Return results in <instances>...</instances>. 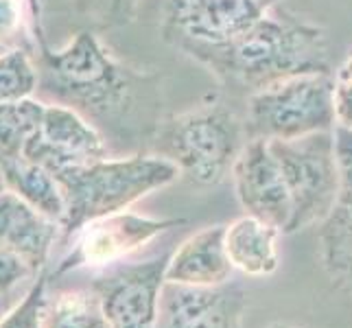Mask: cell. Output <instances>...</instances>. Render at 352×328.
<instances>
[{
  "label": "cell",
  "mask_w": 352,
  "mask_h": 328,
  "mask_svg": "<svg viewBox=\"0 0 352 328\" xmlns=\"http://www.w3.org/2000/svg\"><path fill=\"white\" fill-rule=\"evenodd\" d=\"M42 101L77 109L88 120L142 125L151 136L160 125V86L155 75L123 66L92 31H79L64 48H35Z\"/></svg>",
  "instance_id": "1"
},
{
  "label": "cell",
  "mask_w": 352,
  "mask_h": 328,
  "mask_svg": "<svg viewBox=\"0 0 352 328\" xmlns=\"http://www.w3.org/2000/svg\"><path fill=\"white\" fill-rule=\"evenodd\" d=\"M276 7L232 42L190 44L182 51L204 64L223 86L248 94L296 75H333L326 31Z\"/></svg>",
  "instance_id": "2"
},
{
  "label": "cell",
  "mask_w": 352,
  "mask_h": 328,
  "mask_svg": "<svg viewBox=\"0 0 352 328\" xmlns=\"http://www.w3.org/2000/svg\"><path fill=\"white\" fill-rule=\"evenodd\" d=\"M55 177L64 190L66 217L64 237H72L81 226L94 219L125 212L131 204L160 190L179 177L173 162L157 153H133L127 157L103 160L57 171Z\"/></svg>",
  "instance_id": "3"
},
{
  "label": "cell",
  "mask_w": 352,
  "mask_h": 328,
  "mask_svg": "<svg viewBox=\"0 0 352 328\" xmlns=\"http://www.w3.org/2000/svg\"><path fill=\"white\" fill-rule=\"evenodd\" d=\"M245 142V123L219 96L162 118L151 136L153 153L173 162L179 175L197 186L223 182Z\"/></svg>",
  "instance_id": "4"
},
{
  "label": "cell",
  "mask_w": 352,
  "mask_h": 328,
  "mask_svg": "<svg viewBox=\"0 0 352 328\" xmlns=\"http://www.w3.org/2000/svg\"><path fill=\"white\" fill-rule=\"evenodd\" d=\"M335 77L311 72L272 83L250 94L245 109L248 140H294L335 129Z\"/></svg>",
  "instance_id": "5"
},
{
  "label": "cell",
  "mask_w": 352,
  "mask_h": 328,
  "mask_svg": "<svg viewBox=\"0 0 352 328\" xmlns=\"http://www.w3.org/2000/svg\"><path fill=\"white\" fill-rule=\"evenodd\" d=\"M270 147L291 197V223L287 234L322 223L335 208L342 184L335 129L294 140H270Z\"/></svg>",
  "instance_id": "6"
},
{
  "label": "cell",
  "mask_w": 352,
  "mask_h": 328,
  "mask_svg": "<svg viewBox=\"0 0 352 328\" xmlns=\"http://www.w3.org/2000/svg\"><path fill=\"white\" fill-rule=\"evenodd\" d=\"M184 223V219H151L133 212H116L94 219L70 237L72 243L66 256L57 263L53 276L48 278H64L79 270H103L125 261L142 245Z\"/></svg>",
  "instance_id": "7"
},
{
  "label": "cell",
  "mask_w": 352,
  "mask_h": 328,
  "mask_svg": "<svg viewBox=\"0 0 352 328\" xmlns=\"http://www.w3.org/2000/svg\"><path fill=\"white\" fill-rule=\"evenodd\" d=\"M171 254L149 261H118L94 270L90 289L96 291L110 328H155L157 300Z\"/></svg>",
  "instance_id": "8"
},
{
  "label": "cell",
  "mask_w": 352,
  "mask_h": 328,
  "mask_svg": "<svg viewBox=\"0 0 352 328\" xmlns=\"http://www.w3.org/2000/svg\"><path fill=\"white\" fill-rule=\"evenodd\" d=\"M280 0H168L162 33L177 48L228 44L248 33Z\"/></svg>",
  "instance_id": "9"
},
{
  "label": "cell",
  "mask_w": 352,
  "mask_h": 328,
  "mask_svg": "<svg viewBox=\"0 0 352 328\" xmlns=\"http://www.w3.org/2000/svg\"><path fill=\"white\" fill-rule=\"evenodd\" d=\"M22 155L57 173L103 160L107 144L103 133L77 109L44 101Z\"/></svg>",
  "instance_id": "10"
},
{
  "label": "cell",
  "mask_w": 352,
  "mask_h": 328,
  "mask_svg": "<svg viewBox=\"0 0 352 328\" xmlns=\"http://www.w3.org/2000/svg\"><path fill=\"white\" fill-rule=\"evenodd\" d=\"M248 300L236 285L192 287L164 281L155 328H243Z\"/></svg>",
  "instance_id": "11"
},
{
  "label": "cell",
  "mask_w": 352,
  "mask_h": 328,
  "mask_svg": "<svg viewBox=\"0 0 352 328\" xmlns=\"http://www.w3.org/2000/svg\"><path fill=\"white\" fill-rule=\"evenodd\" d=\"M232 179L245 215L272 223L287 234L291 223V197L270 140L252 138L245 142L232 166Z\"/></svg>",
  "instance_id": "12"
},
{
  "label": "cell",
  "mask_w": 352,
  "mask_h": 328,
  "mask_svg": "<svg viewBox=\"0 0 352 328\" xmlns=\"http://www.w3.org/2000/svg\"><path fill=\"white\" fill-rule=\"evenodd\" d=\"M339 157V195L331 215L320 223L322 265L331 283L352 296V129L335 127Z\"/></svg>",
  "instance_id": "13"
},
{
  "label": "cell",
  "mask_w": 352,
  "mask_h": 328,
  "mask_svg": "<svg viewBox=\"0 0 352 328\" xmlns=\"http://www.w3.org/2000/svg\"><path fill=\"white\" fill-rule=\"evenodd\" d=\"M64 228L42 215L16 193H0V248L27 263L33 274L44 272L51 250Z\"/></svg>",
  "instance_id": "14"
},
{
  "label": "cell",
  "mask_w": 352,
  "mask_h": 328,
  "mask_svg": "<svg viewBox=\"0 0 352 328\" xmlns=\"http://www.w3.org/2000/svg\"><path fill=\"white\" fill-rule=\"evenodd\" d=\"M223 237L226 226H210L182 241L168 256L164 281L192 287H217L230 283L234 267L228 259Z\"/></svg>",
  "instance_id": "15"
},
{
  "label": "cell",
  "mask_w": 352,
  "mask_h": 328,
  "mask_svg": "<svg viewBox=\"0 0 352 328\" xmlns=\"http://www.w3.org/2000/svg\"><path fill=\"white\" fill-rule=\"evenodd\" d=\"M278 234L276 226L245 215L226 226V252L234 270L245 276L263 278L278 270Z\"/></svg>",
  "instance_id": "16"
},
{
  "label": "cell",
  "mask_w": 352,
  "mask_h": 328,
  "mask_svg": "<svg viewBox=\"0 0 352 328\" xmlns=\"http://www.w3.org/2000/svg\"><path fill=\"white\" fill-rule=\"evenodd\" d=\"M0 175L7 190L16 193L42 215L62 223L66 217V199L59 179L46 166L29 160L27 155H18L0 166Z\"/></svg>",
  "instance_id": "17"
},
{
  "label": "cell",
  "mask_w": 352,
  "mask_h": 328,
  "mask_svg": "<svg viewBox=\"0 0 352 328\" xmlns=\"http://www.w3.org/2000/svg\"><path fill=\"white\" fill-rule=\"evenodd\" d=\"M42 328H110V324L94 289L62 287L48 281Z\"/></svg>",
  "instance_id": "18"
},
{
  "label": "cell",
  "mask_w": 352,
  "mask_h": 328,
  "mask_svg": "<svg viewBox=\"0 0 352 328\" xmlns=\"http://www.w3.org/2000/svg\"><path fill=\"white\" fill-rule=\"evenodd\" d=\"M42 35L38 0H0V53H35Z\"/></svg>",
  "instance_id": "19"
},
{
  "label": "cell",
  "mask_w": 352,
  "mask_h": 328,
  "mask_svg": "<svg viewBox=\"0 0 352 328\" xmlns=\"http://www.w3.org/2000/svg\"><path fill=\"white\" fill-rule=\"evenodd\" d=\"M42 99L0 103V166L22 155L42 112Z\"/></svg>",
  "instance_id": "20"
},
{
  "label": "cell",
  "mask_w": 352,
  "mask_h": 328,
  "mask_svg": "<svg viewBox=\"0 0 352 328\" xmlns=\"http://www.w3.org/2000/svg\"><path fill=\"white\" fill-rule=\"evenodd\" d=\"M38 92V66L33 53H0V103H18L33 99Z\"/></svg>",
  "instance_id": "21"
},
{
  "label": "cell",
  "mask_w": 352,
  "mask_h": 328,
  "mask_svg": "<svg viewBox=\"0 0 352 328\" xmlns=\"http://www.w3.org/2000/svg\"><path fill=\"white\" fill-rule=\"evenodd\" d=\"M46 287H48V274L40 272L20 305H16L3 318L0 328H42V305H44Z\"/></svg>",
  "instance_id": "22"
},
{
  "label": "cell",
  "mask_w": 352,
  "mask_h": 328,
  "mask_svg": "<svg viewBox=\"0 0 352 328\" xmlns=\"http://www.w3.org/2000/svg\"><path fill=\"white\" fill-rule=\"evenodd\" d=\"M31 276L38 274H33V270L24 261L0 248V294L9 296L22 281H27Z\"/></svg>",
  "instance_id": "23"
},
{
  "label": "cell",
  "mask_w": 352,
  "mask_h": 328,
  "mask_svg": "<svg viewBox=\"0 0 352 328\" xmlns=\"http://www.w3.org/2000/svg\"><path fill=\"white\" fill-rule=\"evenodd\" d=\"M335 127L352 129V79H337L335 77Z\"/></svg>",
  "instance_id": "24"
},
{
  "label": "cell",
  "mask_w": 352,
  "mask_h": 328,
  "mask_svg": "<svg viewBox=\"0 0 352 328\" xmlns=\"http://www.w3.org/2000/svg\"><path fill=\"white\" fill-rule=\"evenodd\" d=\"M138 0H94L105 24H125L136 14Z\"/></svg>",
  "instance_id": "25"
},
{
  "label": "cell",
  "mask_w": 352,
  "mask_h": 328,
  "mask_svg": "<svg viewBox=\"0 0 352 328\" xmlns=\"http://www.w3.org/2000/svg\"><path fill=\"white\" fill-rule=\"evenodd\" d=\"M335 77L337 79H352V53L348 55V59L337 68V72H335Z\"/></svg>",
  "instance_id": "26"
},
{
  "label": "cell",
  "mask_w": 352,
  "mask_h": 328,
  "mask_svg": "<svg viewBox=\"0 0 352 328\" xmlns=\"http://www.w3.org/2000/svg\"><path fill=\"white\" fill-rule=\"evenodd\" d=\"M9 296H5V294H0V322H3V318H5V315L11 311L9 309V300H7Z\"/></svg>",
  "instance_id": "27"
},
{
  "label": "cell",
  "mask_w": 352,
  "mask_h": 328,
  "mask_svg": "<svg viewBox=\"0 0 352 328\" xmlns=\"http://www.w3.org/2000/svg\"><path fill=\"white\" fill-rule=\"evenodd\" d=\"M265 328H305V326H296V324H280V322H276V324H270V326H265Z\"/></svg>",
  "instance_id": "28"
},
{
  "label": "cell",
  "mask_w": 352,
  "mask_h": 328,
  "mask_svg": "<svg viewBox=\"0 0 352 328\" xmlns=\"http://www.w3.org/2000/svg\"><path fill=\"white\" fill-rule=\"evenodd\" d=\"M5 188H7V186H5V182H3V175H0V193H3Z\"/></svg>",
  "instance_id": "29"
},
{
  "label": "cell",
  "mask_w": 352,
  "mask_h": 328,
  "mask_svg": "<svg viewBox=\"0 0 352 328\" xmlns=\"http://www.w3.org/2000/svg\"><path fill=\"white\" fill-rule=\"evenodd\" d=\"M350 53H352V48H350Z\"/></svg>",
  "instance_id": "30"
}]
</instances>
